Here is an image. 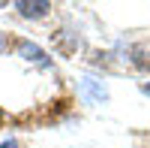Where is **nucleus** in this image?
I'll list each match as a JSON object with an SVG mask.
<instances>
[{
	"mask_svg": "<svg viewBox=\"0 0 150 148\" xmlns=\"http://www.w3.org/2000/svg\"><path fill=\"white\" fill-rule=\"evenodd\" d=\"M15 55L24 60V64H30V67H36V70H54V57L45 52V48L39 45V42H33V40H27V36H15Z\"/></svg>",
	"mask_w": 150,
	"mask_h": 148,
	"instance_id": "1",
	"label": "nucleus"
},
{
	"mask_svg": "<svg viewBox=\"0 0 150 148\" xmlns=\"http://www.w3.org/2000/svg\"><path fill=\"white\" fill-rule=\"evenodd\" d=\"M78 97H81L87 106H102V103H108V85L102 79L81 76L78 79Z\"/></svg>",
	"mask_w": 150,
	"mask_h": 148,
	"instance_id": "2",
	"label": "nucleus"
},
{
	"mask_svg": "<svg viewBox=\"0 0 150 148\" xmlns=\"http://www.w3.org/2000/svg\"><path fill=\"white\" fill-rule=\"evenodd\" d=\"M15 9H18V15H21V18L42 21V18H48V15H51L54 3H48V0H18V3H15Z\"/></svg>",
	"mask_w": 150,
	"mask_h": 148,
	"instance_id": "3",
	"label": "nucleus"
},
{
	"mask_svg": "<svg viewBox=\"0 0 150 148\" xmlns=\"http://www.w3.org/2000/svg\"><path fill=\"white\" fill-rule=\"evenodd\" d=\"M123 60H126L129 67H135L138 73H150V42H138V45H132Z\"/></svg>",
	"mask_w": 150,
	"mask_h": 148,
	"instance_id": "4",
	"label": "nucleus"
},
{
	"mask_svg": "<svg viewBox=\"0 0 150 148\" xmlns=\"http://www.w3.org/2000/svg\"><path fill=\"white\" fill-rule=\"evenodd\" d=\"M0 148H21V139L18 136H6V139H0Z\"/></svg>",
	"mask_w": 150,
	"mask_h": 148,
	"instance_id": "5",
	"label": "nucleus"
},
{
	"mask_svg": "<svg viewBox=\"0 0 150 148\" xmlns=\"http://www.w3.org/2000/svg\"><path fill=\"white\" fill-rule=\"evenodd\" d=\"M6 48H9V36H6L3 30H0V55H3V52H6Z\"/></svg>",
	"mask_w": 150,
	"mask_h": 148,
	"instance_id": "6",
	"label": "nucleus"
},
{
	"mask_svg": "<svg viewBox=\"0 0 150 148\" xmlns=\"http://www.w3.org/2000/svg\"><path fill=\"white\" fill-rule=\"evenodd\" d=\"M138 91H141L144 97H150V82H141V85H138Z\"/></svg>",
	"mask_w": 150,
	"mask_h": 148,
	"instance_id": "7",
	"label": "nucleus"
},
{
	"mask_svg": "<svg viewBox=\"0 0 150 148\" xmlns=\"http://www.w3.org/2000/svg\"><path fill=\"white\" fill-rule=\"evenodd\" d=\"M3 118H6V112H3V106H0V121H3Z\"/></svg>",
	"mask_w": 150,
	"mask_h": 148,
	"instance_id": "8",
	"label": "nucleus"
}]
</instances>
